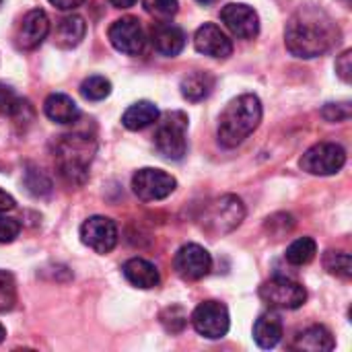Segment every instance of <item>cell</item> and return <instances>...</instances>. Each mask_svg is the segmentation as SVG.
<instances>
[{
    "mask_svg": "<svg viewBox=\"0 0 352 352\" xmlns=\"http://www.w3.org/2000/svg\"><path fill=\"white\" fill-rule=\"evenodd\" d=\"M338 39L340 29L336 21L316 4L297 8L285 27L287 50L293 56L305 60L326 54Z\"/></svg>",
    "mask_w": 352,
    "mask_h": 352,
    "instance_id": "6da1fadb",
    "label": "cell"
},
{
    "mask_svg": "<svg viewBox=\"0 0 352 352\" xmlns=\"http://www.w3.org/2000/svg\"><path fill=\"white\" fill-rule=\"evenodd\" d=\"M262 122V101L258 95L245 93L227 103L219 118V142L225 148L239 146Z\"/></svg>",
    "mask_w": 352,
    "mask_h": 352,
    "instance_id": "7a4b0ae2",
    "label": "cell"
},
{
    "mask_svg": "<svg viewBox=\"0 0 352 352\" xmlns=\"http://www.w3.org/2000/svg\"><path fill=\"white\" fill-rule=\"evenodd\" d=\"M97 142L87 134H64L54 142V161L60 175L74 186H82L89 177Z\"/></svg>",
    "mask_w": 352,
    "mask_h": 352,
    "instance_id": "3957f363",
    "label": "cell"
},
{
    "mask_svg": "<svg viewBox=\"0 0 352 352\" xmlns=\"http://www.w3.org/2000/svg\"><path fill=\"white\" fill-rule=\"evenodd\" d=\"M243 219H245L243 202L237 196L227 194V196L214 198L212 202L204 206L200 225H202V231L208 233L210 237H223L235 231L243 223Z\"/></svg>",
    "mask_w": 352,
    "mask_h": 352,
    "instance_id": "277c9868",
    "label": "cell"
},
{
    "mask_svg": "<svg viewBox=\"0 0 352 352\" xmlns=\"http://www.w3.org/2000/svg\"><path fill=\"white\" fill-rule=\"evenodd\" d=\"M188 116L184 111H169L157 126L155 148L167 161H182L188 153Z\"/></svg>",
    "mask_w": 352,
    "mask_h": 352,
    "instance_id": "5b68a950",
    "label": "cell"
},
{
    "mask_svg": "<svg viewBox=\"0 0 352 352\" xmlns=\"http://www.w3.org/2000/svg\"><path fill=\"white\" fill-rule=\"evenodd\" d=\"M260 299L270 309H299L307 301V291L291 278L274 276L260 287Z\"/></svg>",
    "mask_w": 352,
    "mask_h": 352,
    "instance_id": "8992f818",
    "label": "cell"
},
{
    "mask_svg": "<svg viewBox=\"0 0 352 352\" xmlns=\"http://www.w3.org/2000/svg\"><path fill=\"white\" fill-rule=\"evenodd\" d=\"M344 163H346V151L336 142H320L309 151H305V155L299 161L303 171L322 177L338 173L344 167Z\"/></svg>",
    "mask_w": 352,
    "mask_h": 352,
    "instance_id": "52a82bcc",
    "label": "cell"
},
{
    "mask_svg": "<svg viewBox=\"0 0 352 352\" xmlns=\"http://www.w3.org/2000/svg\"><path fill=\"white\" fill-rule=\"evenodd\" d=\"M192 326L200 336H204L208 340L225 338L227 332H229V326H231L227 305L221 303V301H204V303H200L192 314Z\"/></svg>",
    "mask_w": 352,
    "mask_h": 352,
    "instance_id": "ba28073f",
    "label": "cell"
},
{
    "mask_svg": "<svg viewBox=\"0 0 352 352\" xmlns=\"http://www.w3.org/2000/svg\"><path fill=\"white\" fill-rule=\"evenodd\" d=\"M175 188H177L175 177L163 169L144 167V169H138L132 177V190L144 202L165 200L167 196L175 192Z\"/></svg>",
    "mask_w": 352,
    "mask_h": 352,
    "instance_id": "9c48e42d",
    "label": "cell"
},
{
    "mask_svg": "<svg viewBox=\"0 0 352 352\" xmlns=\"http://www.w3.org/2000/svg\"><path fill=\"white\" fill-rule=\"evenodd\" d=\"M109 41L111 45L126 54V56H138L144 50V29L136 16H122L111 23L109 27Z\"/></svg>",
    "mask_w": 352,
    "mask_h": 352,
    "instance_id": "30bf717a",
    "label": "cell"
},
{
    "mask_svg": "<svg viewBox=\"0 0 352 352\" xmlns=\"http://www.w3.org/2000/svg\"><path fill=\"white\" fill-rule=\"evenodd\" d=\"M80 241L97 254H109L118 245V227L107 217H91L80 225Z\"/></svg>",
    "mask_w": 352,
    "mask_h": 352,
    "instance_id": "8fae6325",
    "label": "cell"
},
{
    "mask_svg": "<svg viewBox=\"0 0 352 352\" xmlns=\"http://www.w3.org/2000/svg\"><path fill=\"white\" fill-rule=\"evenodd\" d=\"M221 21L239 39H254L260 33V16L254 6L243 2H231L223 6Z\"/></svg>",
    "mask_w": 352,
    "mask_h": 352,
    "instance_id": "7c38bea8",
    "label": "cell"
},
{
    "mask_svg": "<svg viewBox=\"0 0 352 352\" xmlns=\"http://www.w3.org/2000/svg\"><path fill=\"white\" fill-rule=\"evenodd\" d=\"M173 266L184 280H200L212 270V258L202 245L188 243L175 254Z\"/></svg>",
    "mask_w": 352,
    "mask_h": 352,
    "instance_id": "4fadbf2b",
    "label": "cell"
},
{
    "mask_svg": "<svg viewBox=\"0 0 352 352\" xmlns=\"http://www.w3.org/2000/svg\"><path fill=\"white\" fill-rule=\"evenodd\" d=\"M50 33V19L45 14V10L41 8H33L29 10L14 35V41L21 50H35L37 45L43 43V39Z\"/></svg>",
    "mask_w": 352,
    "mask_h": 352,
    "instance_id": "5bb4252c",
    "label": "cell"
},
{
    "mask_svg": "<svg viewBox=\"0 0 352 352\" xmlns=\"http://www.w3.org/2000/svg\"><path fill=\"white\" fill-rule=\"evenodd\" d=\"M194 45L200 54L219 58V60H225L233 54V41L214 23H204L202 27H198L194 35Z\"/></svg>",
    "mask_w": 352,
    "mask_h": 352,
    "instance_id": "9a60e30c",
    "label": "cell"
},
{
    "mask_svg": "<svg viewBox=\"0 0 352 352\" xmlns=\"http://www.w3.org/2000/svg\"><path fill=\"white\" fill-rule=\"evenodd\" d=\"M151 41H153V47L163 54V56H179L186 47V33L182 27H177L175 23L163 19L159 23H155L151 27Z\"/></svg>",
    "mask_w": 352,
    "mask_h": 352,
    "instance_id": "2e32d148",
    "label": "cell"
},
{
    "mask_svg": "<svg viewBox=\"0 0 352 352\" xmlns=\"http://www.w3.org/2000/svg\"><path fill=\"white\" fill-rule=\"evenodd\" d=\"M122 272H124L126 280H128L132 287H136V289L148 291V289L159 287V283H161V276H159L157 266L151 264L148 260H142V258H132V260H128V262L124 264Z\"/></svg>",
    "mask_w": 352,
    "mask_h": 352,
    "instance_id": "e0dca14e",
    "label": "cell"
},
{
    "mask_svg": "<svg viewBox=\"0 0 352 352\" xmlns=\"http://www.w3.org/2000/svg\"><path fill=\"white\" fill-rule=\"evenodd\" d=\"M336 340L326 326H309L307 330L299 332L291 344V349L305 352H330L334 351Z\"/></svg>",
    "mask_w": 352,
    "mask_h": 352,
    "instance_id": "ac0fdd59",
    "label": "cell"
},
{
    "mask_svg": "<svg viewBox=\"0 0 352 352\" xmlns=\"http://www.w3.org/2000/svg\"><path fill=\"white\" fill-rule=\"evenodd\" d=\"M254 340L260 349H274L283 340V320L274 311L262 314L254 324Z\"/></svg>",
    "mask_w": 352,
    "mask_h": 352,
    "instance_id": "d6986e66",
    "label": "cell"
},
{
    "mask_svg": "<svg viewBox=\"0 0 352 352\" xmlns=\"http://www.w3.org/2000/svg\"><path fill=\"white\" fill-rule=\"evenodd\" d=\"M43 113L56 124H74L80 118L78 105L64 93H52L43 103Z\"/></svg>",
    "mask_w": 352,
    "mask_h": 352,
    "instance_id": "ffe728a7",
    "label": "cell"
},
{
    "mask_svg": "<svg viewBox=\"0 0 352 352\" xmlns=\"http://www.w3.org/2000/svg\"><path fill=\"white\" fill-rule=\"evenodd\" d=\"M85 33H87L85 19L80 14H68L58 23V27L54 31V41H56L58 47L70 50V47H76L82 41Z\"/></svg>",
    "mask_w": 352,
    "mask_h": 352,
    "instance_id": "44dd1931",
    "label": "cell"
},
{
    "mask_svg": "<svg viewBox=\"0 0 352 352\" xmlns=\"http://www.w3.org/2000/svg\"><path fill=\"white\" fill-rule=\"evenodd\" d=\"M182 95L184 99L192 101V103H198L202 99H206L212 89H214V76L210 72H204V70H194L190 74H186L182 78Z\"/></svg>",
    "mask_w": 352,
    "mask_h": 352,
    "instance_id": "7402d4cb",
    "label": "cell"
},
{
    "mask_svg": "<svg viewBox=\"0 0 352 352\" xmlns=\"http://www.w3.org/2000/svg\"><path fill=\"white\" fill-rule=\"evenodd\" d=\"M157 120H159V109L151 101H136L122 116V124L128 130H144L146 126L155 124Z\"/></svg>",
    "mask_w": 352,
    "mask_h": 352,
    "instance_id": "603a6c76",
    "label": "cell"
},
{
    "mask_svg": "<svg viewBox=\"0 0 352 352\" xmlns=\"http://www.w3.org/2000/svg\"><path fill=\"white\" fill-rule=\"evenodd\" d=\"M316 254H318V243L311 239V237H301L297 241H293L289 248H287V262L293 264V266H305L309 262L316 260Z\"/></svg>",
    "mask_w": 352,
    "mask_h": 352,
    "instance_id": "cb8c5ba5",
    "label": "cell"
},
{
    "mask_svg": "<svg viewBox=\"0 0 352 352\" xmlns=\"http://www.w3.org/2000/svg\"><path fill=\"white\" fill-rule=\"evenodd\" d=\"M324 268L332 276H338V278L349 280L352 276L351 254L349 252H342V250H328L324 254Z\"/></svg>",
    "mask_w": 352,
    "mask_h": 352,
    "instance_id": "d4e9b609",
    "label": "cell"
},
{
    "mask_svg": "<svg viewBox=\"0 0 352 352\" xmlns=\"http://www.w3.org/2000/svg\"><path fill=\"white\" fill-rule=\"evenodd\" d=\"M109 93H111V82L101 74H93L85 78L80 85V95L87 101H103L105 97H109Z\"/></svg>",
    "mask_w": 352,
    "mask_h": 352,
    "instance_id": "484cf974",
    "label": "cell"
},
{
    "mask_svg": "<svg viewBox=\"0 0 352 352\" xmlns=\"http://www.w3.org/2000/svg\"><path fill=\"white\" fill-rule=\"evenodd\" d=\"M25 186H27L29 194H33V196H47L52 192L50 177L37 167H29L25 171Z\"/></svg>",
    "mask_w": 352,
    "mask_h": 352,
    "instance_id": "4316f807",
    "label": "cell"
},
{
    "mask_svg": "<svg viewBox=\"0 0 352 352\" xmlns=\"http://www.w3.org/2000/svg\"><path fill=\"white\" fill-rule=\"evenodd\" d=\"M16 303V283L6 270H0V314L10 311Z\"/></svg>",
    "mask_w": 352,
    "mask_h": 352,
    "instance_id": "83f0119b",
    "label": "cell"
},
{
    "mask_svg": "<svg viewBox=\"0 0 352 352\" xmlns=\"http://www.w3.org/2000/svg\"><path fill=\"white\" fill-rule=\"evenodd\" d=\"M161 324L165 326L167 332L177 334V332H182V330L186 328L188 316H186V311H184L179 305H173V307H167V309L161 314Z\"/></svg>",
    "mask_w": 352,
    "mask_h": 352,
    "instance_id": "f1b7e54d",
    "label": "cell"
},
{
    "mask_svg": "<svg viewBox=\"0 0 352 352\" xmlns=\"http://www.w3.org/2000/svg\"><path fill=\"white\" fill-rule=\"evenodd\" d=\"M8 118L12 120L14 126H23V130H25L33 122L35 111H33V107H31V103L27 99H19L16 97V101L12 103V107L8 111Z\"/></svg>",
    "mask_w": 352,
    "mask_h": 352,
    "instance_id": "f546056e",
    "label": "cell"
},
{
    "mask_svg": "<svg viewBox=\"0 0 352 352\" xmlns=\"http://www.w3.org/2000/svg\"><path fill=\"white\" fill-rule=\"evenodd\" d=\"M144 4V10L157 19H171L177 8H179V2L177 0H142Z\"/></svg>",
    "mask_w": 352,
    "mask_h": 352,
    "instance_id": "4dcf8cb0",
    "label": "cell"
},
{
    "mask_svg": "<svg viewBox=\"0 0 352 352\" xmlns=\"http://www.w3.org/2000/svg\"><path fill=\"white\" fill-rule=\"evenodd\" d=\"M21 233V223L16 219L0 214V243H10L19 237Z\"/></svg>",
    "mask_w": 352,
    "mask_h": 352,
    "instance_id": "1f68e13d",
    "label": "cell"
},
{
    "mask_svg": "<svg viewBox=\"0 0 352 352\" xmlns=\"http://www.w3.org/2000/svg\"><path fill=\"white\" fill-rule=\"evenodd\" d=\"M351 103H328L322 109V116L328 122H346L351 118Z\"/></svg>",
    "mask_w": 352,
    "mask_h": 352,
    "instance_id": "d6a6232c",
    "label": "cell"
},
{
    "mask_svg": "<svg viewBox=\"0 0 352 352\" xmlns=\"http://www.w3.org/2000/svg\"><path fill=\"white\" fill-rule=\"evenodd\" d=\"M336 72H338V76H340L344 82H351V78H352V52L351 50H346V52H342V54L338 56V60H336Z\"/></svg>",
    "mask_w": 352,
    "mask_h": 352,
    "instance_id": "836d02e7",
    "label": "cell"
},
{
    "mask_svg": "<svg viewBox=\"0 0 352 352\" xmlns=\"http://www.w3.org/2000/svg\"><path fill=\"white\" fill-rule=\"evenodd\" d=\"M14 101H16L14 91L8 85H2L0 82V118L2 116H8V111H10V107H12Z\"/></svg>",
    "mask_w": 352,
    "mask_h": 352,
    "instance_id": "e575fe53",
    "label": "cell"
},
{
    "mask_svg": "<svg viewBox=\"0 0 352 352\" xmlns=\"http://www.w3.org/2000/svg\"><path fill=\"white\" fill-rule=\"evenodd\" d=\"M85 0H50V4H54L60 10H74L82 4Z\"/></svg>",
    "mask_w": 352,
    "mask_h": 352,
    "instance_id": "d590c367",
    "label": "cell"
},
{
    "mask_svg": "<svg viewBox=\"0 0 352 352\" xmlns=\"http://www.w3.org/2000/svg\"><path fill=\"white\" fill-rule=\"evenodd\" d=\"M14 208V198L10 194H6L4 190H0V212L12 210Z\"/></svg>",
    "mask_w": 352,
    "mask_h": 352,
    "instance_id": "8d00e7d4",
    "label": "cell"
},
{
    "mask_svg": "<svg viewBox=\"0 0 352 352\" xmlns=\"http://www.w3.org/2000/svg\"><path fill=\"white\" fill-rule=\"evenodd\" d=\"M138 0H111V4L116 6V8H130V6H134Z\"/></svg>",
    "mask_w": 352,
    "mask_h": 352,
    "instance_id": "74e56055",
    "label": "cell"
},
{
    "mask_svg": "<svg viewBox=\"0 0 352 352\" xmlns=\"http://www.w3.org/2000/svg\"><path fill=\"white\" fill-rule=\"evenodd\" d=\"M4 338H6V330H4V326L0 324V342H2Z\"/></svg>",
    "mask_w": 352,
    "mask_h": 352,
    "instance_id": "f35d334b",
    "label": "cell"
},
{
    "mask_svg": "<svg viewBox=\"0 0 352 352\" xmlns=\"http://www.w3.org/2000/svg\"><path fill=\"white\" fill-rule=\"evenodd\" d=\"M196 2H200V4H214V2H219V0H196Z\"/></svg>",
    "mask_w": 352,
    "mask_h": 352,
    "instance_id": "ab89813d",
    "label": "cell"
},
{
    "mask_svg": "<svg viewBox=\"0 0 352 352\" xmlns=\"http://www.w3.org/2000/svg\"><path fill=\"white\" fill-rule=\"evenodd\" d=\"M0 2H2V0H0Z\"/></svg>",
    "mask_w": 352,
    "mask_h": 352,
    "instance_id": "60d3db41",
    "label": "cell"
}]
</instances>
